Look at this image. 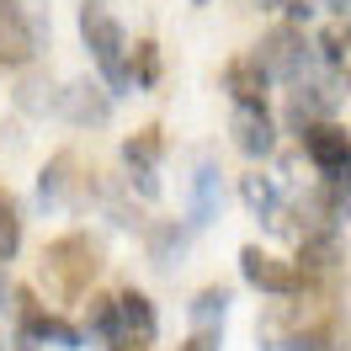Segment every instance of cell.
Masks as SVG:
<instances>
[{
  "label": "cell",
  "instance_id": "cell-1",
  "mask_svg": "<svg viewBox=\"0 0 351 351\" xmlns=\"http://www.w3.org/2000/svg\"><path fill=\"white\" fill-rule=\"evenodd\" d=\"M38 277H43L48 298L53 304H80L90 293V282L101 277V240L90 234H59V240L43 245V261H38Z\"/></svg>",
  "mask_w": 351,
  "mask_h": 351
},
{
  "label": "cell",
  "instance_id": "cell-2",
  "mask_svg": "<svg viewBox=\"0 0 351 351\" xmlns=\"http://www.w3.org/2000/svg\"><path fill=\"white\" fill-rule=\"evenodd\" d=\"M80 38H86L90 59H96V69L107 75L112 90L128 86V32H123V22L112 16V11H101V5H86L80 11Z\"/></svg>",
  "mask_w": 351,
  "mask_h": 351
},
{
  "label": "cell",
  "instance_id": "cell-3",
  "mask_svg": "<svg viewBox=\"0 0 351 351\" xmlns=\"http://www.w3.org/2000/svg\"><path fill=\"white\" fill-rule=\"evenodd\" d=\"M240 271L250 287H261L271 298H293V293H304V277H298V266L282 261L277 250H261V245H245L240 250Z\"/></svg>",
  "mask_w": 351,
  "mask_h": 351
},
{
  "label": "cell",
  "instance_id": "cell-4",
  "mask_svg": "<svg viewBox=\"0 0 351 351\" xmlns=\"http://www.w3.org/2000/svg\"><path fill=\"white\" fill-rule=\"evenodd\" d=\"M16 325L27 341H59V346H80V330L69 325L59 308H48L32 287H16Z\"/></svg>",
  "mask_w": 351,
  "mask_h": 351
},
{
  "label": "cell",
  "instance_id": "cell-5",
  "mask_svg": "<svg viewBox=\"0 0 351 351\" xmlns=\"http://www.w3.org/2000/svg\"><path fill=\"white\" fill-rule=\"evenodd\" d=\"M38 48H43L38 22L27 16L22 5L0 0V64H5V69H27L32 59H38Z\"/></svg>",
  "mask_w": 351,
  "mask_h": 351
},
{
  "label": "cell",
  "instance_id": "cell-6",
  "mask_svg": "<svg viewBox=\"0 0 351 351\" xmlns=\"http://www.w3.org/2000/svg\"><path fill=\"white\" fill-rule=\"evenodd\" d=\"M304 154L325 176H341V171H351V133L341 128V123L314 117V123H304Z\"/></svg>",
  "mask_w": 351,
  "mask_h": 351
},
{
  "label": "cell",
  "instance_id": "cell-7",
  "mask_svg": "<svg viewBox=\"0 0 351 351\" xmlns=\"http://www.w3.org/2000/svg\"><path fill=\"white\" fill-rule=\"evenodd\" d=\"M304 32L287 22V27H271L261 38V53H256V64L266 69V75H277V80H298L304 75Z\"/></svg>",
  "mask_w": 351,
  "mask_h": 351
},
{
  "label": "cell",
  "instance_id": "cell-8",
  "mask_svg": "<svg viewBox=\"0 0 351 351\" xmlns=\"http://www.w3.org/2000/svg\"><path fill=\"white\" fill-rule=\"evenodd\" d=\"M266 86H271V75L256 64V53H240L223 64V90L234 96V107H266Z\"/></svg>",
  "mask_w": 351,
  "mask_h": 351
},
{
  "label": "cell",
  "instance_id": "cell-9",
  "mask_svg": "<svg viewBox=\"0 0 351 351\" xmlns=\"http://www.w3.org/2000/svg\"><path fill=\"white\" fill-rule=\"evenodd\" d=\"M154 330H160V319H154V304L138 293V287H128V293H117V341H138V346H149Z\"/></svg>",
  "mask_w": 351,
  "mask_h": 351
},
{
  "label": "cell",
  "instance_id": "cell-10",
  "mask_svg": "<svg viewBox=\"0 0 351 351\" xmlns=\"http://www.w3.org/2000/svg\"><path fill=\"white\" fill-rule=\"evenodd\" d=\"M86 197V176H80V154L75 149H59L43 171V202H75Z\"/></svg>",
  "mask_w": 351,
  "mask_h": 351
},
{
  "label": "cell",
  "instance_id": "cell-11",
  "mask_svg": "<svg viewBox=\"0 0 351 351\" xmlns=\"http://www.w3.org/2000/svg\"><path fill=\"white\" fill-rule=\"evenodd\" d=\"M234 144H240L245 154H271L277 149V128H271V117H266V107H234Z\"/></svg>",
  "mask_w": 351,
  "mask_h": 351
},
{
  "label": "cell",
  "instance_id": "cell-12",
  "mask_svg": "<svg viewBox=\"0 0 351 351\" xmlns=\"http://www.w3.org/2000/svg\"><path fill=\"white\" fill-rule=\"evenodd\" d=\"M123 154H128V165L138 171V186H144V192H154L149 171H154V160L165 154V128H160V123H149V128H138V133L128 138V144H123Z\"/></svg>",
  "mask_w": 351,
  "mask_h": 351
},
{
  "label": "cell",
  "instance_id": "cell-13",
  "mask_svg": "<svg viewBox=\"0 0 351 351\" xmlns=\"http://www.w3.org/2000/svg\"><path fill=\"white\" fill-rule=\"evenodd\" d=\"M319 53H325L330 75L351 90V22H346V16H335V22L319 32Z\"/></svg>",
  "mask_w": 351,
  "mask_h": 351
},
{
  "label": "cell",
  "instance_id": "cell-14",
  "mask_svg": "<svg viewBox=\"0 0 351 351\" xmlns=\"http://www.w3.org/2000/svg\"><path fill=\"white\" fill-rule=\"evenodd\" d=\"M287 351H346V346H341V325H335V314L304 319L298 335H287Z\"/></svg>",
  "mask_w": 351,
  "mask_h": 351
},
{
  "label": "cell",
  "instance_id": "cell-15",
  "mask_svg": "<svg viewBox=\"0 0 351 351\" xmlns=\"http://www.w3.org/2000/svg\"><path fill=\"white\" fill-rule=\"evenodd\" d=\"M128 80L133 86H160V43L154 38L128 48Z\"/></svg>",
  "mask_w": 351,
  "mask_h": 351
},
{
  "label": "cell",
  "instance_id": "cell-16",
  "mask_svg": "<svg viewBox=\"0 0 351 351\" xmlns=\"http://www.w3.org/2000/svg\"><path fill=\"white\" fill-rule=\"evenodd\" d=\"M16 250H22V208L0 186V261H11Z\"/></svg>",
  "mask_w": 351,
  "mask_h": 351
},
{
  "label": "cell",
  "instance_id": "cell-17",
  "mask_svg": "<svg viewBox=\"0 0 351 351\" xmlns=\"http://www.w3.org/2000/svg\"><path fill=\"white\" fill-rule=\"evenodd\" d=\"M107 112H112V101L96 86H75V96H69V117L75 123H107Z\"/></svg>",
  "mask_w": 351,
  "mask_h": 351
},
{
  "label": "cell",
  "instance_id": "cell-18",
  "mask_svg": "<svg viewBox=\"0 0 351 351\" xmlns=\"http://www.w3.org/2000/svg\"><path fill=\"white\" fill-rule=\"evenodd\" d=\"M240 197L250 202L256 213H277V186H271L261 171H245L240 176Z\"/></svg>",
  "mask_w": 351,
  "mask_h": 351
},
{
  "label": "cell",
  "instance_id": "cell-19",
  "mask_svg": "<svg viewBox=\"0 0 351 351\" xmlns=\"http://www.w3.org/2000/svg\"><path fill=\"white\" fill-rule=\"evenodd\" d=\"M86 325H90V330H101V335H117V298H107V293H90Z\"/></svg>",
  "mask_w": 351,
  "mask_h": 351
},
{
  "label": "cell",
  "instance_id": "cell-20",
  "mask_svg": "<svg viewBox=\"0 0 351 351\" xmlns=\"http://www.w3.org/2000/svg\"><path fill=\"white\" fill-rule=\"evenodd\" d=\"M223 304H229V287H202L197 293V314H213V308L223 314Z\"/></svg>",
  "mask_w": 351,
  "mask_h": 351
},
{
  "label": "cell",
  "instance_id": "cell-21",
  "mask_svg": "<svg viewBox=\"0 0 351 351\" xmlns=\"http://www.w3.org/2000/svg\"><path fill=\"white\" fill-rule=\"evenodd\" d=\"M181 351H219V330H197V335H186V346Z\"/></svg>",
  "mask_w": 351,
  "mask_h": 351
},
{
  "label": "cell",
  "instance_id": "cell-22",
  "mask_svg": "<svg viewBox=\"0 0 351 351\" xmlns=\"http://www.w3.org/2000/svg\"><path fill=\"white\" fill-rule=\"evenodd\" d=\"M112 351H149V346H138V341H117Z\"/></svg>",
  "mask_w": 351,
  "mask_h": 351
},
{
  "label": "cell",
  "instance_id": "cell-23",
  "mask_svg": "<svg viewBox=\"0 0 351 351\" xmlns=\"http://www.w3.org/2000/svg\"><path fill=\"white\" fill-rule=\"evenodd\" d=\"M266 5H282V0H266Z\"/></svg>",
  "mask_w": 351,
  "mask_h": 351
},
{
  "label": "cell",
  "instance_id": "cell-24",
  "mask_svg": "<svg viewBox=\"0 0 351 351\" xmlns=\"http://www.w3.org/2000/svg\"><path fill=\"white\" fill-rule=\"evenodd\" d=\"M197 5H208V0H197Z\"/></svg>",
  "mask_w": 351,
  "mask_h": 351
}]
</instances>
